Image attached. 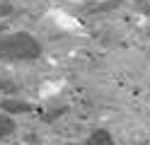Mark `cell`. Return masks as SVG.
I'll return each mask as SVG.
<instances>
[{"mask_svg": "<svg viewBox=\"0 0 150 145\" xmlns=\"http://www.w3.org/2000/svg\"><path fill=\"white\" fill-rule=\"evenodd\" d=\"M36 51L29 36H7L0 41V56L3 58H22Z\"/></svg>", "mask_w": 150, "mask_h": 145, "instance_id": "1", "label": "cell"}, {"mask_svg": "<svg viewBox=\"0 0 150 145\" xmlns=\"http://www.w3.org/2000/svg\"><path fill=\"white\" fill-rule=\"evenodd\" d=\"M49 19L61 29V32H82V22L78 17H73L70 12H65L61 7H53L49 10Z\"/></svg>", "mask_w": 150, "mask_h": 145, "instance_id": "2", "label": "cell"}, {"mask_svg": "<svg viewBox=\"0 0 150 145\" xmlns=\"http://www.w3.org/2000/svg\"><path fill=\"white\" fill-rule=\"evenodd\" d=\"M61 87H63L61 80H56V82H44V85L39 87V97H53L56 92H61Z\"/></svg>", "mask_w": 150, "mask_h": 145, "instance_id": "3", "label": "cell"}, {"mask_svg": "<svg viewBox=\"0 0 150 145\" xmlns=\"http://www.w3.org/2000/svg\"><path fill=\"white\" fill-rule=\"evenodd\" d=\"M85 145H111V143L104 138V135H102V138L97 135V138H92V140H90V143H85Z\"/></svg>", "mask_w": 150, "mask_h": 145, "instance_id": "4", "label": "cell"}, {"mask_svg": "<svg viewBox=\"0 0 150 145\" xmlns=\"http://www.w3.org/2000/svg\"><path fill=\"white\" fill-rule=\"evenodd\" d=\"M68 3H78V0H68Z\"/></svg>", "mask_w": 150, "mask_h": 145, "instance_id": "5", "label": "cell"}]
</instances>
